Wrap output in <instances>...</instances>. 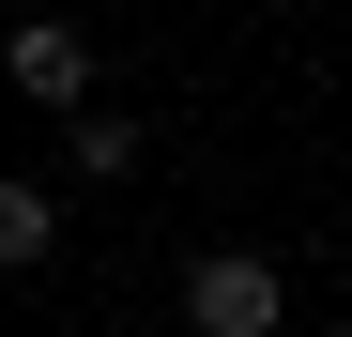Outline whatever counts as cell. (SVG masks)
Returning <instances> with one entry per match:
<instances>
[{"mask_svg": "<svg viewBox=\"0 0 352 337\" xmlns=\"http://www.w3.org/2000/svg\"><path fill=\"white\" fill-rule=\"evenodd\" d=\"M291 322V276L261 246H199L184 261V337H276Z\"/></svg>", "mask_w": 352, "mask_h": 337, "instance_id": "1", "label": "cell"}, {"mask_svg": "<svg viewBox=\"0 0 352 337\" xmlns=\"http://www.w3.org/2000/svg\"><path fill=\"white\" fill-rule=\"evenodd\" d=\"M0 92L46 107V123H77V107H92V31L77 16H16V31H0Z\"/></svg>", "mask_w": 352, "mask_h": 337, "instance_id": "2", "label": "cell"}, {"mask_svg": "<svg viewBox=\"0 0 352 337\" xmlns=\"http://www.w3.org/2000/svg\"><path fill=\"white\" fill-rule=\"evenodd\" d=\"M62 168H77V184H138V123H123V107H77V123H62Z\"/></svg>", "mask_w": 352, "mask_h": 337, "instance_id": "4", "label": "cell"}, {"mask_svg": "<svg viewBox=\"0 0 352 337\" xmlns=\"http://www.w3.org/2000/svg\"><path fill=\"white\" fill-rule=\"evenodd\" d=\"M46 246H62V184L46 168H0V276H31Z\"/></svg>", "mask_w": 352, "mask_h": 337, "instance_id": "3", "label": "cell"}]
</instances>
